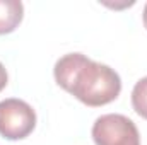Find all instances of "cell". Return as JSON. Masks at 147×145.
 I'll return each mask as SVG.
<instances>
[{"label": "cell", "mask_w": 147, "mask_h": 145, "mask_svg": "<svg viewBox=\"0 0 147 145\" xmlns=\"http://www.w3.org/2000/svg\"><path fill=\"white\" fill-rule=\"evenodd\" d=\"M24 17V5L21 0H0V34L16 31Z\"/></svg>", "instance_id": "cell-4"}, {"label": "cell", "mask_w": 147, "mask_h": 145, "mask_svg": "<svg viewBox=\"0 0 147 145\" xmlns=\"http://www.w3.org/2000/svg\"><path fill=\"white\" fill-rule=\"evenodd\" d=\"M96 145H140V135L135 123L123 114H103L91 130Z\"/></svg>", "instance_id": "cell-2"}, {"label": "cell", "mask_w": 147, "mask_h": 145, "mask_svg": "<svg viewBox=\"0 0 147 145\" xmlns=\"http://www.w3.org/2000/svg\"><path fill=\"white\" fill-rule=\"evenodd\" d=\"M142 17H144V26H146V29H147V3H146V7H144V14H142Z\"/></svg>", "instance_id": "cell-7"}, {"label": "cell", "mask_w": 147, "mask_h": 145, "mask_svg": "<svg viewBox=\"0 0 147 145\" xmlns=\"http://www.w3.org/2000/svg\"><path fill=\"white\" fill-rule=\"evenodd\" d=\"M36 126V113L22 99L0 101V135L7 140H22Z\"/></svg>", "instance_id": "cell-3"}, {"label": "cell", "mask_w": 147, "mask_h": 145, "mask_svg": "<svg viewBox=\"0 0 147 145\" xmlns=\"http://www.w3.org/2000/svg\"><path fill=\"white\" fill-rule=\"evenodd\" d=\"M53 75L62 89L91 108L110 104L121 92L120 75L82 53H69L58 58Z\"/></svg>", "instance_id": "cell-1"}, {"label": "cell", "mask_w": 147, "mask_h": 145, "mask_svg": "<svg viewBox=\"0 0 147 145\" xmlns=\"http://www.w3.org/2000/svg\"><path fill=\"white\" fill-rule=\"evenodd\" d=\"M132 106L139 116L147 119V77L140 79L132 91Z\"/></svg>", "instance_id": "cell-5"}, {"label": "cell", "mask_w": 147, "mask_h": 145, "mask_svg": "<svg viewBox=\"0 0 147 145\" xmlns=\"http://www.w3.org/2000/svg\"><path fill=\"white\" fill-rule=\"evenodd\" d=\"M7 82H9V75H7L5 67H3V65H2V62H0V91H3V89H5Z\"/></svg>", "instance_id": "cell-6"}]
</instances>
